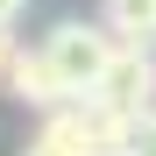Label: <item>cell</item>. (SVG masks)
<instances>
[{
  "label": "cell",
  "instance_id": "1",
  "mask_svg": "<svg viewBox=\"0 0 156 156\" xmlns=\"http://www.w3.org/2000/svg\"><path fill=\"white\" fill-rule=\"evenodd\" d=\"M43 50H50L57 78H64V85H71V99H78V92H92V85H99V71L114 64L121 36L107 29V21H57V29L43 36Z\"/></svg>",
  "mask_w": 156,
  "mask_h": 156
},
{
  "label": "cell",
  "instance_id": "2",
  "mask_svg": "<svg viewBox=\"0 0 156 156\" xmlns=\"http://www.w3.org/2000/svg\"><path fill=\"white\" fill-rule=\"evenodd\" d=\"M7 92L21 99V107H36V114H50V107H64V99H71V85L57 78V64H50V50H14Z\"/></svg>",
  "mask_w": 156,
  "mask_h": 156
},
{
  "label": "cell",
  "instance_id": "3",
  "mask_svg": "<svg viewBox=\"0 0 156 156\" xmlns=\"http://www.w3.org/2000/svg\"><path fill=\"white\" fill-rule=\"evenodd\" d=\"M107 29H114L121 43L149 50V43H156V0H107Z\"/></svg>",
  "mask_w": 156,
  "mask_h": 156
},
{
  "label": "cell",
  "instance_id": "4",
  "mask_svg": "<svg viewBox=\"0 0 156 156\" xmlns=\"http://www.w3.org/2000/svg\"><path fill=\"white\" fill-rule=\"evenodd\" d=\"M14 50H21V43H14V21H0V85H7V64H14Z\"/></svg>",
  "mask_w": 156,
  "mask_h": 156
},
{
  "label": "cell",
  "instance_id": "5",
  "mask_svg": "<svg viewBox=\"0 0 156 156\" xmlns=\"http://www.w3.org/2000/svg\"><path fill=\"white\" fill-rule=\"evenodd\" d=\"M135 156H156V121H142V135H135Z\"/></svg>",
  "mask_w": 156,
  "mask_h": 156
},
{
  "label": "cell",
  "instance_id": "6",
  "mask_svg": "<svg viewBox=\"0 0 156 156\" xmlns=\"http://www.w3.org/2000/svg\"><path fill=\"white\" fill-rule=\"evenodd\" d=\"M21 7H29V0H0V21H14V14H21Z\"/></svg>",
  "mask_w": 156,
  "mask_h": 156
}]
</instances>
